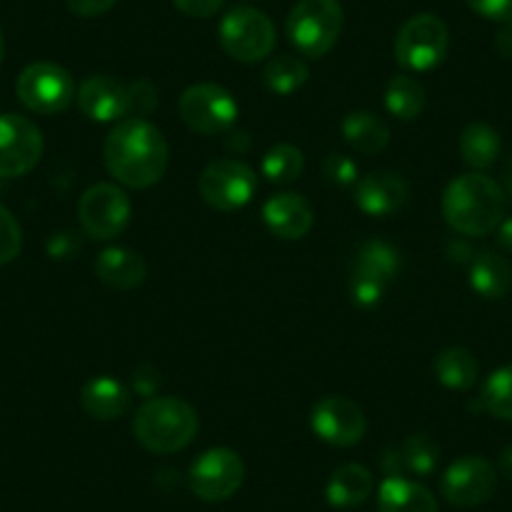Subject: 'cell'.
I'll use <instances>...</instances> for the list:
<instances>
[{"instance_id":"cb8c5ba5","label":"cell","mask_w":512,"mask_h":512,"mask_svg":"<svg viewBox=\"0 0 512 512\" xmlns=\"http://www.w3.org/2000/svg\"><path fill=\"white\" fill-rule=\"evenodd\" d=\"M374 490V477L372 472L364 465L357 462H349V465L337 467L332 472L327 482V502L339 510H349V507H357L362 502H367V497Z\"/></svg>"},{"instance_id":"836d02e7","label":"cell","mask_w":512,"mask_h":512,"mask_svg":"<svg viewBox=\"0 0 512 512\" xmlns=\"http://www.w3.org/2000/svg\"><path fill=\"white\" fill-rule=\"evenodd\" d=\"M324 176L337 186H354L359 181V169L349 156L329 154L322 164Z\"/></svg>"},{"instance_id":"b9f144b4","label":"cell","mask_w":512,"mask_h":512,"mask_svg":"<svg viewBox=\"0 0 512 512\" xmlns=\"http://www.w3.org/2000/svg\"><path fill=\"white\" fill-rule=\"evenodd\" d=\"M497 241H500L502 249L512 251V216L502 219V224L497 226Z\"/></svg>"},{"instance_id":"7c38bea8","label":"cell","mask_w":512,"mask_h":512,"mask_svg":"<svg viewBox=\"0 0 512 512\" xmlns=\"http://www.w3.org/2000/svg\"><path fill=\"white\" fill-rule=\"evenodd\" d=\"M43 156L41 128L26 116H0V179H16L36 169Z\"/></svg>"},{"instance_id":"44dd1931","label":"cell","mask_w":512,"mask_h":512,"mask_svg":"<svg viewBox=\"0 0 512 512\" xmlns=\"http://www.w3.org/2000/svg\"><path fill=\"white\" fill-rule=\"evenodd\" d=\"M379 512H440L435 495L405 475L387 477L379 485Z\"/></svg>"},{"instance_id":"f1b7e54d","label":"cell","mask_w":512,"mask_h":512,"mask_svg":"<svg viewBox=\"0 0 512 512\" xmlns=\"http://www.w3.org/2000/svg\"><path fill=\"white\" fill-rule=\"evenodd\" d=\"M309 68L297 56H277L264 68V86L277 96H292L307 83Z\"/></svg>"},{"instance_id":"9c48e42d","label":"cell","mask_w":512,"mask_h":512,"mask_svg":"<svg viewBox=\"0 0 512 512\" xmlns=\"http://www.w3.org/2000/svg\"><path fill=\"white\" fill-rule=\"evenodd\" d=\"M246 467L241 457L229 447H211L201 452L189 470V487L199 500L221 502L229 500L241 487Z\"/></svg>"},{"instance_id":"e575fe53","label":"cell","mask_w":512,"mask_h":512,"mask_svg":"<svg viewBox=\"0 0 512 512\" xmlns=\"http://www.w3.org/2000/svg\"><path fill=\"white\" fill-rule=\"evenodd\" d=\"M384 292H387V287H382V284L377 282H369V279H349V297H352V302L362 309L377 307V304L382 302Z\"/></svg>"},{"instance_id":"30bf717a","label":"cell","mask_w":512,"mask_h":512,"mask_svg":"<svg viewBox=\"0 0 512 512\" xmlns=\"http://www.w3.org/2000/svg\"><path fill=\"white\" fill-rule=\"evenodd\" d=\"M199 194L211 209L236 211L249 204L256 194V174L236 159L211 161L199 176Z\"/></svg>"},{"instance_id":"484cf974","label":"cell","mask_w":512,"mask_h":512,"mask_svg":"<svg viewBox=\"0 0 512 512\" xmlns=\"http://www.w3.org/2000/svg\"><path fill=\"white\" fill-rule=\"evenodd\" d=\"M435 377L447 390H470L480 377V364L475 354L462 347L442 349L435 359Z\"/></svg>"},{"instance_id":"83f0119b","label":"cell","mask_w":512,"mask_h":512,"mask_svg":"<svg viewBox=\"0 0 512 512\" xmlns=\"http://www.w3.org/2000/svg\"><path fill=\"white\" fill-rule=\"evenodd\" d=\"M500 134L487 123H470L460 134V156L472 169H487L500 156Z\"/></svg>"},{"instance_id":"ffe728a7","label":"cell","mask_w":512,"mask_h":512,"mask_svg":"<svg viewBox=\"0 0 512 512\" xmlns=\"http://www.w3.org/2000/svg\"><path fill=\"white\" fill-rule=\"evenodd\" d=\"M81 407L86 410L88 417H93V420H118V417L126 415L128 407H131V392L126 390V384L123 382L103 374V377H93L91 382L83 384Z\"/></svg>"},{"instance_id":"60d3db41","label":"cell","mask_w":512,"mask_h":512,"mask_svg":"<svg viewBox=\"0 0 512 512\" xmlns=\"http://www.w3.org/2000/svg\"><path fill=\"white\" fill-rule=\"evenodd\" d=\"M495 46L497 51L502 53L505 58H512V26H505L495 38Z\"/></svg>"},{"instance_id":"8d00e7d4","label":"cell","mask_w":512,"mask_h":512,"mask_svg":"<svg viewBox=\"0 0 512 512\" xmlns=\"http://www.w3.org/2000/svg\"><path fill=\"white\" fill-rule=\"evenodd\" d=\"M174 6L189 18H211L221 11L224 0H174Z\"/></svg>"},{"instance_id":"ab89813d","label":"cell","mask_w":512,"mask_h":512,"mask_svg":"<svg viewBox=\"0 0 512 512\" xmlns=\"http://www.w3.org/2000/svg\"><path fill=\"white\" fill-rule=\"evenodd\" d=\"M73 234H56L51 241V251H53V259H66L71 256L73 251H78V241L71 239Z\"/></svg>"},{"instance_id":"4dcf8cb0","label":"cell","mask_w":512,"mask_h":512,"mask_svg":"<svg viewBox=\"0 0 512 512\" xmlns=\"http://www.w3.org/2000/svg\"><path fill=\"white\" fill-rule=\"evenodd\" d=\"M304 154L292 144H277L264 154L262 174L272 184H292L302 176Z\"/></svg>"},{"instance_id":"ee69618b","label":"cell","mask_w":512,"mask_h":512,"mask_svg":"<svg viewBox=\"0 0 512 512\" xmlns=\"http://www.w3.org/2000/svg\"><path fill=\"white\" fill-rule=\"evenodd\" d=\"M505 196H510L512 199V156L507 159V166H505Z\"/></svg>"},{"instance_id":"d6a6232c","label":"cell","mask_w":512,"mask_h":512,"mask_svg":"<svg viewBox=\"0 0 512 512\" xmlns=\"http://www.w3.org/2000/svg\"><path fill=\"white\" fill-rule=\"evenodd\" d=\"M156 106H159V96L149 81H136L128 86V116L146 118L156 111Z\"/></svg>"},{"instance_id":"9a60e30c","label":"cell","mask_w":512,"mask_h":512,"mask_svg":"<svg viewBox=\"0 0 512 512\" xmlns=\"http://www.w3.org/2000/svg\"><path fill=\"white\" fill-rule=\"evenodd\" d=\"M76 101L83 116L96 123L123 121L128 116V86H123L113 76H106V73L88 76L78 86Z\"/></svg>"},{"instance_id":"f546056e","label":"cell","mask_w":512,"mask_h":512,"mask_svg":"<svg viewBox=\"0 0 512 512\" xmlns=\"http://www.w3.org/2000/svg\"><path fill=\"white\" fill-rule=\"evenodd\" d=\"M480 402L492 417L512 422V364L495 369L485 379L480 392Z\"/></svg>"},{"instance_id":"7402d4cb","label":"cell","mask_w":512,"mask_h":512,"mask_svg":"<svg viewBox=\"0 0 512 512\" xmlns=\"http://www.w3.org/2000/svg\"><path fill=\"white\" fill-rule=\"evenodd\" d=\"M400 272V254L392 244L382 239H369L357 246L352 259V277L369 279L382 287H390L392 279Z\"/></svg>"},{"instance_id":"74e56055","label":"cell","mask_w":512,"mask_h":512,"mask_svg":"<svg viewBox=\"0 0 512 512\" xmlns=\"http://www.w3.org/2000/svg\"><path fill=\"white\" fill-rule=\"evenodd\" d=\"M118 0H66L68 11L76 13L81 18H96L103 16V13L111 11Z\"/></svg>"},{"instance_id":"7bdbcfd3","label":"cell","mask_w":512,"mask_h":512,"mask_svg":"<svg viewBox=\"0 0 512 512\" xmlns=\"http://www.w3.org/2000/svg\"><path fill=\"white\" fill-rule=\"evenodd\" d=\"M497 467H500L502 475L512 480V445H507L505 450L500 452V457H497Z\"/></svg>"},{"instance_id":"e0dca14e","label":"cell","mask_w":512,"mask_h":512,"mask_svg":"<svg viewBox=\"0 0 512 512\" xmlns=\"http://www.w3.org/2000/svg\"><path fill=\"white\" fill-rule=\"evenodd\" d=\"M264 224L274 236L287 241L304 239L314 226V211L304 196L294 194V191H284V194L272 196L262 209Z\"/></svg>"},{"instance_id":"603a6c76","label":"cell","mask_w":512,"mask_h":512,"mask_svg":"<svg viewBox=\"0 0 512 512\" xmlns=\"http://www.w3.org/2000/svg\"><path fill=\"white\" fill-rule=\"evenodd\" d=\"M470 287L477 297L500 302L512 289V269L507 259L492 254V251H480L470 264Z\"/></svg>"},{"instance_id":"f35d334b","label":"cell","mask_w":512,"mask_h":512,"mask_svg":"<svg viewBox=\"0 0 512 512\" xmlns=\"http://www.w3.org/2000/svg\"><path fill=\"white\" fill-rule=\"evenodd\" d=\"M134 387H136V392H139V395L151 397L156 390H159V372H156V369H151V367L136 369Z\"/></svg>"},{"instance_id":"8992f818","label":"cell","mask_w":512,"mask_h":512,"mask_svg":"<svg viewBox=\"0 0 512 512\" xmlns=\"http://www.w3.org/2000/svg\"><path fill=\"white\" fill-rule=\"evenodd\" d=\"M450 51V31L432 13L412 16L395 36V61L410 73H427L440 66Z\"/></svg>"},{"instance_id":"f6af8a7d","label":"cell","mask_w":512,"mask_h":512,"mask_svg":"<svg viewBox=\"0 0 512 512\" xmlns=\"http://www.w3.org/2000/svg\"><path fill=\"white\" fill-rule=\"evenodd\" d=\"M3 56H6V41H3V31H0V63H3Z\"/></svg>"},{"instance_id":"d6986e66","label":"cell","mask_w":512,"mask_h":512,"mask_svg":"<svg viewBox=\"0 0 512 512\" xmlns=\"http://www.w3.org/2000/svg\"><path fill=\"white\" fill-rule=\"evenodd\" d=\"M437 462H440L437 442L430 440L427 435H412L382 457V470L387 472V477L405 475V472H410V475H432Z\"/></svg>"},{"instance_id":"4fadbf2b","label":"cell","mask_w":512,"mask_h":512,"mask_svg":"<svg viewBox=\"0 0 512 512\" xmlns=\"http://www.w3.org/2000/svg\"><path fill=\"white\" fill-rule=\"evenodd\" d=\"M442 497L455 507H477L497 490V470L485 457L467 455L452 462L440 480Z\"/></svg>"},{"instance_id":"52a82bcc","label":"cell","mask_w":512,"mask_h":512,"mask_svg":"<svg viewBox=\"0 0 512 512\" xmlns=\"http://www.w3.org/2000/svg\"><path fill=\"white\" fill-rule=\"evenodd\" d=\"M16 93L28 111L38 116H56L66 111L76 98V83L71 73L58 63H31L18 76Z\"/></svg>"},{"instance_id":"8fae6325","label":"cell","mask_w":512,"mask_h":512,"mask_svg":"<svg viewBox=\"0 0 512 512\" xmlns=\"http://www.w3.org/2000/svg\"><path fill=\"white\" fill-rule=\"evenodd\" d=\"M78 221L91 239H116L131 221V199L113 184L91 186L78 201Z\"/></svg>"},{"instance_id":"3957f363","label":"cell","mask_w":512,"mask_h":512,"mask_svg":"<svg viewBox=\"0 0 512 512\" xmlns=\"http://www.w3.org/2000/svg\"><path fill=\"white\" fill-rule=\"evenodd\" d=\"M199 432V415L181 397H151L134 417V437L154 455H174L189 447Z\"/></svg>"},{"instance_id":"ba28073f","label":"cell","mask_w":512,"mask_h":512,"mask_svg":"<svg viewBox=\"0 0 512 512\" xmlns=\"http://www.w3.org/2000/svg\"><path fill=\"white\" fill-rule=\"evenodd\" d=\"M179 116L196 134L216 136L234 126L239 116V103L224 86L196 83L181 93Z\"/></svg>"},{"instance_id":"4316f807","label":"cell","mask_w":512,"mask_h":512,"mask_svg":"<svg viewBox=\"0 0 512 512\" xmlns=\"http://www.w3.org/2000/svg\"><path fill=\"white\" fill-rule=\"evenodd\" d=\"M425 101V86L407 73L392 76L384 88V106L400 121H415L425 111Z\"/></svg>"},{"instance_id":"5b68a950","label":"cell","mask_w":512,"mask_h":512,"mask_svg":"<svg viewBox=\"0 0 512 512\" xmlns=\"http://www.w3.org/2000/svg\"><path fill=\"white\" fill-rule=\"evenodd\" d=\"M219 43L239 63H259L272 56L277 46V31L267 13L256 8H231L219 23Z\"/></svg>"},{"instance_id":"d4e9b609","label":"cell","mask_w":512,"mask_h":512,"mask_svg":"<svg viewBox=\"0 0 512 512\" xmlns=\"http://www.w3.org/2000/svg\"><path fill=\"white\" fill-rule=\"evenodd\" d=\"M342 136L354 151L364 156H374L390 144V128L377 113L352 111L342 121Z\"/></svg>"},{"instance_id":"7a4b0ae2","label":"cell","mask_w":512,"mask_h":512,"mask_svg":"<svg viewBox=\"0 0 512 512\" xmlns=\"http://www.w3.org/2000/svg\"><path fill=\"white\" fill-rule=\"evenodd\" d=\"M505 189L490 176L472 171L447 184L442 216L462 236H485L505 219Z\"/></svg>"},{"instance_id":"2e32d148","label":"cell","mask_w":512,"mask_h":512,"mask_svg":"<svg viewBox=\"0 0 512 512\" xmlns=\"http://www.w3.org/2000/svg\"><path fill=\"white\" fill-rule=\"evenodd\" d=\"M410 201V186L390 171H374L354 184V204L374 219L392 216Z\"/></svg>"},{"instance_id":"277c9868","label":"cell","mask_w":512,"mask_h":512,"mask_svg":"<svg viewBox=\"0 0 512 512\" xmlns=\"http://www.w3.org/2000/svg\"><path fill=\"white\" fill-rule=\"evenodd\" d=\"M342 26L339 0H299L287 18V36L302 56L322 58L339 41Z\"/></svg>"},{"instance_id":"1f68e13d","label":"cell","mask_w":512,"mask_h":512,"mask_svg":"<svg viewBox=\"0 0 512 512\" xmlns=\"http://www.w3.org/2000/svg\"><path fill=\"white\" fill-rule=\"evenodd\" d=\"M21 246V224L6 206H0V264H11L21 254Z\"/></svg>"},{"instance_id":"ac0fdd59","label":"cell","mask_w":512,"mask_h":512,"mask_svg":"<svg viewBox=\"0 0 512 512\" xmlns=\"http://www.w3.org/2000/svg\"><path fill=\"white\" fill-rule=\"evenodd\" d=\"M96 277L106 284L108 289L116 292H128L144 284L146 279V262L144 256L126 246H111L103 249L96 259Z\"/></svg>"},{"instance_id":"d590c367","label":"cell","mask_w":512,"mask_h":512,"mask_svg":"<svg viewBox=\"0 0 512 512\" xmlns=\"http://www.w3.org/2000/svg\"><path fill=\"white\" fill-rule=\"evenodd\" d=\"M467 6L485 21L512 26V0H467Z\"/></svg>"},{"instance_id":"6da1fadb","label":"cell","mask_w":512,"mask_h":512,"mask_svg":"<svg viewBox=\"0 0 512 512\" xmlns=\"http://www.w3.org/2000/svg\"><path fill=\"white\" fill-rule=\"evenodd\" d=\"M106 169L128 189H149L169 169V144L146 118H123L111 128L103 144Z\"/></svg>"},{"instance_id":"5bb4252c","label":"cell","mask_w":512,"mask_h":512,"mask_svg":"<svg viewBox=\"0 0 512 512\" xmlns=\"http://www.w3.org/2000/svg\"><path fill=\"white\" fill-rule=\"evenodd\" d=\"M309 425H312L314 435L327 445L352 447L367 432V417H364L362 407L349 397L329 395L312 407Z\"/></svg>"}]
</instances>
